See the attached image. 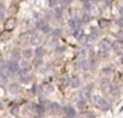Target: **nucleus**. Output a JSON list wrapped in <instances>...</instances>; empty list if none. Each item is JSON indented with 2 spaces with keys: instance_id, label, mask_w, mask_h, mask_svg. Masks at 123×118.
<instances>
[{
  "instance_id": "nucleus-1",
  "label": "nucleus",
  "mask_w": 123,
  "mask_h": 118,
  "mask_svg": "<svg viewBox=\"0 0 123 118\" xmlns=\"http://www.w3.org/2000/svg\"><path fill=\"white\" fill-rule=\"evenodd\" d=\"M110 48H111V44L109 43V41L107 40L102 41L99 44V47H98V55L102 56V57H106L108 55Z\"/></svg>"
},
{
  "instance_id": "nucleus-2",
  "label": "nucleus",
  "mask_w": 123,
  "mask_h": 118,
  "mask_svg": "<svg viewBox=\"0 0 123 118\" xmlns=\"http://www.w3.org/2000/svg\"><path fill=\"white\" fill-rule=\"evenodd\" d=\"M93 100H94V103L96 104V106L99 107V108H102V110L107 111V110H109V107H110L108 102H107L104 98L99 97V96H94Z\"/></svg>"
},
{
  "instance_id": "nucleus-3",
  "label": "nucleus",
  "mask_w": 123,
  "mask_h": 118,
  "mask_svg": "<svg viewBox=\"0 0 123 118\" xmlns=\"http://www.w3.org/2000/svg\"><path fill=\"white\" fill-rule=\"evenodd\" d=\"M112 87L113 86L111 85V83L109 82V80H104L102 82V90L105 95H109V93H111V91H112Z\"/></svg>"
},
{
  "instance_id": "nucleus-4",
  "label": "nucleus",
  "mask_w": 123,
  "mask_h": 118,
  "mask_svg": "<svg viewBox=\"0 0 123 118\" xmlns=\"http://www.w3.org/2000/svg\"><path fill=\"white\" fill-rule=\"evenodd\" d=\"M8 69H9V71H10L11 73H17L18 70H19V67H18V64H17L15 61L11 60L10 62L8 63Z\"/></svg>"
},
{
  "instance_id": "nucleus-5",
  "label": "nucleus",
  "mask_w": 123,
  "mask_h": 118,
  "mask_svg": "<svg viewBox=\"0 0 123 118\" xmlns=\"http://www.w3.org/2000/svg\"><path fill=\"white\" fill-rule=\"evenodd\" d=\"M30 42H31L32 45L38 46V45L41 44V42H42V38H41L39 34H34V36L30 38Z\"/></svg>"
},
{
  "instance_id": "nucleus-6",
  "label": "nucleus",
  "mask_w": 123,
  "mask_h": 118,
  "mask_svg": "<svg viewBox=\"0 0 123 118\" xmlns=\"http://www.w3.org/2000/svg\"><path fill=\"white\" fill-rule=\"evenodd\" d=\"M15 25H16V21H15V18H9L6 23V29L9 30V31H11V30L14 29Z\"/></svg>"
},
{
  "instance_id": "nucleus-7",
  "label": "nucleus",
  "mask_w": 123,
  "mask_h": 118,
  "mask_svg": "<svg viewBox=\"0 0 123 118\" xmlns=\"http://www.w3.org/2000/svg\"><path fill=\"white\" fill-rule=\"evenodd\" d=\"M61 105L58 103H52L51 104V107H50V111H51V113L52 114H54V115H57V114H60L61 113Z\"/></svg>"
},
{
  "instance_id": "nucleus-8",
  "label": "nucleus",
  "mask_w": 123,
  "mask_h": 118,
  "mask_svg": "<svg viewBox=\"0 0 123 118\" xmlns=\"http://www.w3.org/2000/svg\"><path fill=\"white\" fill-rule=\"evenodd\" d=\"M38 29L41 30L42 32H44V33H47V32L50 31V26L48 25L45 21H40V23L38 24Z\"/></svg>"
},
{
  "instance_id": "nucleus-9",
  "label": "nucleus",
  "mask_w": 123,
  "mask_h": 118,
  "mask_svg": "<svg viewBox=\"0 0 123 118\" xmlns=\"http://www.w3.org/2000/svg\"><path fill=\"white\" fill-rule=\"evenodd\" d=\"M112 46H113V48L118 52V54L123 53V42H121V41H116L112 44Z\"/></svg>"
},
{
  "instance_id": "nucleus-10",
  "label": "nucleus",
  "mask_w": 123,
  "mask_h": 118,
  "mask_svg": "<svg viewBox=\"0 0 123 118\" xmlns=\"http://www.w3.org/2000/svg\"><path fill=\"white\" fill-rule=\"evenodd\" d=\"M65 113L67 114V116L68 117H70V118H72V117H74L76 116V111H74V107H71V106H66L65 108Z\"/></svg>"
},
{
  "instance_id": "nucleus-11",
  "label": "nucleus",
  "mask_w": 123,
  "mask_h": 118,
  "mask_svg": "<svg viewBox=\"0 0 123 118\" xmlns=\"http://www.w3.org/2000/svg\"><path fill=\"white\" fill-rule=\"evenodd\" d=\"M84 36V33H83V30L81 29V28H76V29H74V37L76 39H78V40H80L82 37Z\"/></svg>"
},
{
  "instance_id": "nucleus-12",
  "label": "nucleus",
  "mask_w": 123,
  "mask_h": 118,
  "mask_svg": "<svg viewBox=\"0 0 123 118\" xmlns=\"http://www.w3.org/2000/svg\"><path fill=\"white\" fill-rule=\"evenodd\" d=\"M80 68L83 70V71H89V70L91 69V62H90V61H87V60L81 61Z\"/></svg>"
},
{
  "instance_id": "nucleus-13",
  "label": "nucleus",
  "mask_w": 123,
  "mask_h": 118,
  "mask_svg": "<svg viewBox=\"0 0 123 118\" xmlns=\"http://www.w3.org/2000/svg\"><path fill=\"white\" fill-rule=\"evenodd\" d=\"M77 106H78L79 108H83L85 106V99L81 95H79V98H78V100H77Z\"/></svg>"
},
{
  "instance_id": "nucleus-14",
  "label": "nucleus",
  "mask_w": 123,
  "mask_h": 118,
  "mask_svg": "<svg viewBox=\"0 0 123 118\" xmlns=\"http://www.w3.org/2000/svg\"><path fill=\"white\" fill-rule=\"evenodd\" d=\"M68 24H69V26L72 28V29H76V28L79 27V21H78V18H76V17L70 19V21H68Z\"/></svg>"
},
{
  "instance_id": "nucleus-15",
  "label": "nucleus",
  "mask_w": 123,
  "mask_h": 118,
  "mask_svg": "<svg viewBox=\"0 0 123 118\" xmlns=\"http://www.w3.org/2000/svg\"><path fill=\"white\" fill-rule=\"evenodd\" d=\"M34 110H35V112L39 115L43 114V112H44V107H43L41 104H36V105L34 106Z\"/></svg>"
},
{
  "instance_id": "nucleus-16",
  "label": "nucleus",
  "mask_w": 123,
  "mask_h": 118,
  "mask_svg": "<svg viewBox=\"0 0 123 118\" xmlns=\"http://www.w3.org/2000/svg\"><path fill=\"white\" fill-rule=\"evenodd\" d=\"M10 73H11V72L9 71L8 67H6V68H2V69H0V75H1V76H3L4 78H8V76L10 75Z\"/></svg>"
},
{
  "instance_id": "nucleus-17",
  "label": "nucleus",
  "mask_w": 123,
  "mask_h": 118,
  "mask_svg": "<svg viewBox=\"0 0 123 118\" xmlns=\"http://www.w3.org/2000/svg\"><path fill=\"white\" fill-rule=\"evenodd\" d=\"M70 85H71L72 88H77V87H79V85H80V80H79L78 77H74L70 80Z\"/></svg>"
},
{
  "instance_id": "nucleus-18",
  "label": "nucleus",
  "mask_w": 123,
  "mask_h": 118,
  "mask_svg": "<svg viewBox=\"0 0 123 118\" xmlns=\"http://www.w3.org/2000/svg\"><path fill=\"white\" fill-rule=\"evenodd\" d=\"M31 112H34V106H31V104H27V105L24 107V114L29 115Z\"/></svg>"
},
{
  "instance_id": "nucleus-19",
  "label": "nucleus",
  "mask_w": 123,
  "mask_h": 118,
  "mask_svg": "<svg viewBox=\"0 0 123 118\" xmlns=\"http://www.w3.org/2000/svg\"><path fill=\"white\" fill-rule=\"evenodd\" d=\"M62 83H63V86L64 87L68 86V85L70 84V78H69V76H68L67 74L63 76V78H62Z\"/></svg>"
},
{
  "instance_id": "nucleus-20",
  "label": "nucleus",
  "mask_w": 123,
  "mask_h": 118,
  "mask_svg": "<svg viewBox=\"0 0 123 118\" xmlns=\"http://www.w3.org/2000/svg\"><path fill=\"white\" fill-rule=\"evenodd\" d=\"M19 58H21V55H19L18 52H17V51L12 52V54H11V59H12L13 61H17V60H19Z\"/></svg>"
},
{
  "instance_id": "nucleus-21",
  "label": "nucleus",
  "mask_w": 123,
  "mask_h": 118,
  "mask_svg": "<svg viewBox=\"0 0 123 118\" xmlns=\"http://www.w3.org/2000/svg\"><path fill=\"white\" fill-rule=\"evenodd\" d=\"M23 56H24V58H26V59H29V58H31L32 57V51L31 49H25V51L23 52Z\"/></svg>"
},
{
  "instance_id": "nucleus-22",
  "label": "nucleus",
  "mask_w": 123,
  "mask_h": 118,
  "mask_svg": "<svg viewBox=\"0 0 123 118\" xmlns=\"http://www.w3.org/2000/svg\"><path fill=\"white\" fill-rule=\"evenodd\" d=\"M9 90H10L12 93H15L19 90V86L16 84H12V85H10V87H9Z\"/></svg>"
},
{
  "instance_id": "nucleus-23",
  "label": "nucleus",
  "mask_w": 123,
  "mask_h": 118,
  "mask_svg": "<svg viewBox=\"0 0 123 118\" xmlns=\"http://www.w3.org/2000/svg\"><path fill=\"white\" fill-rule=\"evenodd\" d=\"M43 54H44V49H43L42 47H38V48L35 51V55H36L37 57H42Z\"/></svg>"
},
{
  "instance_id": "nucleus-24",
  "label": "nucleus",
  "mask_w": 123,
  "mask_h": 118,
  "mask_svg": "<svg viewBox=\"0 0 123 118\" xmlns=\"http://www.w3.org/2000/svg\"><path fill=\"white\" fill-rule=\"evenodd\" d=\"M98 25H99L100 28H106L107 25H108V21H107L106 19H104V18H100L99 21H98Z\"/></svg>"
},
{
  "instance_id": "nucleus-25",
  "label": "nucleus",
  "mask_w": 123,
  "mask_h": 118,
  "mask_svg": "<svg viewBox=\"0 0 123 118\" xmlns=\"http://www.w3.org/2000/svg\"><path fill=\"white\" fill-rule=\"evenodd\" d=\"M80 118H94V115H92L91 112H84L81 113Z\"/></svg>"
},
{
  "instance_id": "nucleus-26",
  "label": "nucleus",
  "mask_w": 123,
  "mask_h": 118,
  "mask_svg": "<svg viewBox=\"0 0 123 118\" xmlns=\"http://www.w3.org/2000/svg\"><path fill=\"white\" fill-rule=\"evenodd\" d=\"M29 78H30V75H28V74H26L25 75V72H23V74L21 75V80L22 82L27 83L28 80H29Z\"/></svg>"
},
{
  "instance_id": "nucleus-27",
  "label": "nucleus",
  "mask_w": 123,
  "mask_h": 118,
  "mask_svg": "<svg viewBox=\"0 0 123 118\" xmlns=\"http://www.w3.org/2000/svg\"><path fill=\"white\" fill-rule=\"evenodd\" d=\"M4 18V5L0 4V21Z\"/></svg>"
},
{
  "instance_id": "nucleus-28",
  "label": "nucleus",
  "mask_w": 123,
  "mask_h": 118,
  "mask_svg": "<svg viewBox=\"0 0 123 118\" xmlns=\"http://www.w3.org/2000/svg\"><path fill=\"white\" fill-rule=\"evenodd\" d=\"M45 15H47V17L48 18H53L54 16H55V13L53 12V11H51V10H49V11H47V13H45Z\"/></svg>"
},
{
  "instance_id": "nucleus-29",
  "label": "nucleus",
  "mask_w": 123,
  "mask_h": 118,
  "mask_svg": "<svg viewBox=\"0 0 123 118\" xmlns=\"http://www.w3.org/2000/svg\"><path fill=\"white\" fill-rule=\"evenodd\" d=\"M50 45H51V46H56V45H57V39H56L55 37H53V38L50 40Z\"/></svg>"
},
{
  "instance_id": "nucleus-30",
  "label": "nucleus",
  "mask_w": 123,
  "mask_h": 118,
  "mask_svg": "<svg viewBox=\"0 0 123 118\" xmlns=\"http://www.w3.org/2000/svg\"><path fill=\"white\" fill-rule=\"evenodd\" d=\"M29 40V36L28 34H22L21 36V41H23V42H27V41Z\"/></svg>"
},
{
  "instance_id": "nucleus-31",
  "label": "nucleus",
  "mask_w": 123,
  "mask_h": 118,
  "mask_svg": "<svg viewBox=\"0 0 123 118\" xmlns=\"http://www.w3.org/2000/svg\"><path fill=\"white\" fill-rule=\"evenodd\" d=\"M61 34H62V31L60 29H55L53 31V37H55V38H57V37H61Z\"/></svg>"
},
{
  "instance_id": "nucleus-32",
  "label": "nucleus",
  "mask_w": 123,
  "mask_h": 118,
  "mask_svg": "<svg viewBox=\"0 0 123 118\" xmlns=\"http://www.w3.org/2000/svg\"><path fill=\"white\" fill-rule=\"evenodd\" d=\"M90 19H91V17H90L87 14H84V15H83V18H82V21H83V23H89Z\"/></svg>"
},
{
  "instance_id": "nucleus-33",
  "label": "nucleus",
  "mask_w": 123,
  "mask_h": 118,
  "mask_svg": "<svg viewBox=\"0 0 123 118\" xmlns=\"http://www.w3.org/2000/svg\"><path fill=\"white\" fill-rule=\"evenodd\" d=\"M11 113H12L13 115H17V114H18V107H17V106H14V107H12V110H11Z\"/></svg>"
},
{
  "instance_id": "nucleus-34",
  "label": "nucleus",
  "mask_w": 123,
  "mask_h": 118,
  "mask_svg": "<svg viewBox=\"0 0 123 118\" xmlns=\"http://www.w3.org/2000/svg\"><path fill=\"white\" fill-rule=\"evenodd\" d=\"M56 3H57V0H49V5L51 6H55Z\"/></svg>"
},
{
  "instance_id": "nucleus-35",
  "label": "nucleus",
  "mask_w": 123,
  "mask_h": 118,
  "mask_svg": "<svg viewBox=\"0 0 123 118\" xmlns=\"http://www.w3.org/2000/svg\"><path fill=\"white\" fill-rule=\"evenodd\" d=\"M54 13H55V16H61V14H62V10H61V9H56L55 12H54Z\"/></svg>"
},
{
  "instance_id": "nucleus-36",
  "label": "nucleus",
  "mask_w": 123,
  "mask_h": 118,
  "mask_svg": "<svg viewBox=\"0 0 123 118\" xmlns=\"http://www.w3.org/2000/svg\"><path fill=\"white\" fill-rule=\"evenodd\" d=\"M2 68H4V67H3V61L0 60V69H2Z\"/></svg>"
},
{
  "instance_id": "nucleus-37",
  "label": "nucleus",
  "mask_w": 123,
  "mask_h": 118,
  "mask_svg": "<svg viewBox=\"0 0 123 118\" xmlns=\"http://www.w3.org/2000/svg\"><path fill=\"white\" fill-rule=\"evenodd\" d=\"M81 2H83V3H86V2H90L91 0H80Z\"/></svg>"
},
{
  "instance_id": "nucleus-38",
  "label": "nucleus",
  "mask_w": 123,
  "mask_h": 118,
  "mask_svg": "<svg viewBox=\"0 0 123 118\" xmlns=\"http://www.w3.org/2000/svg\"><path fill=\"white\" fill-rule=\"evenodd\" d=\"M63 51H65V48H64V47H61V48L57 49V52H63Z\"/></svg>"
},
{
  "instance_id": "nucleus-39",
  "label": "nucleus",
  "mask_w": 123,
  "mask_h": 118,
  "mask_svg": "<svg viewBox=\"0 0 123 118\" xmlns=\"http://www.w3.org/2000/svg\"><path fill=\"white\" fill-rule=\"evenodd\" d=\"M2 110V104H1V102H0V111Z\"/></svg>"
},
{
  "instance_id": "nucleus-40",
  "label": "nucleus",
  "mask_w": 123,
  "mask_h": 118,
  "mask_svg": "<svg viewBox=\"0 0 123 118\" xmlns=\"http://www.w3.org/2000/svg\"><path fill=\"white\" fill-rule=\"evenodd\" d=\"M120 12H121V14L123 15V8H121V11H120Z\"/></svg>"
},
{
  "instance_id": "nucleus-41",
  "label": "nucleus",
  "mask_w": 123,
  "mask_h": 118,
  "mask_svg": "<svg viewBox=\"0 0 123 118\" xmlns=\"http://www.w3.org/2000/svg\"><path fill=\"white\" fill-rule=\"evenodd\" d=\"M121 62L123 63V55H122V59H121Z\"/></svg>"
},
{
  "instance_id": "nucleus-42",
  "label": "nucleus",
  "mask_w": 123,
  "mask_h": 118,
  "mask_svg": "<svg viewBox=\"0 0 123 118\" xmlns=\"http://www.w3.org/2000/svg\"><path fill=\"white\" fill-rule=\"evenodd\" d=\"M65 118H70V117H68V116H67V117H65Z\"/></svg>"
},
{
  "instance_id": "nucleus-43",
  "label": "nucleus",
  "mask_w": 123,
  "mask_h": 118,
  "mask_svg": "<svg viewBox=\"0 0 123 118\" xmlns=\"http://www.w3.org/2000/svg\"><path fill=\"white\" fill-rule=\"evenodd\" d=\"M95 1H97V0H95Z\"/></svg>"
}]
</instances>
